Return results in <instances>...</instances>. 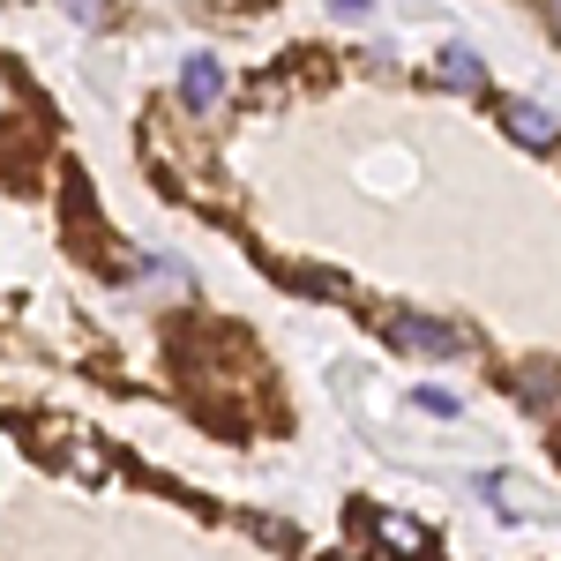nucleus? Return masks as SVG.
I'll return each instance as SVG.
<instances>
[{
	"label": "nucleus",
	"mask_w": 561,
	"mask_h": 561,
	"mask_svg": "<svg viewBox=\"0 0 561 561\" xmlns=\"http://www.w3.org/2000/svg\"><path fill=\"white\" fill-rule=\"evenodd\" d=\"M382 330H389V345L412 352V359H465V352L479 345L465 322H442V314H412V307H389Z\"/></svg>",
	"instance_id": "1"
},
{
	"label": "nucleus",
	"mask_w": 561,
	"mask_h": 561,
	"mask_svg": "<svg viewBox=\"0 0 561 561\" xmlns=\"http://www.w3.org/2000/svg\"><path fill=\"white\" fill-rule=\"evenodd\" d=\"M45 449H53V465H68L83 486L113 479V449H105L90 427H76V420H53V427H45Z\"/></svg>",
	"instance_id": "2"
},
{
	"label": "nucleus",
	"mask_w": 561,
	"mask_h": 561,
	"mask_svg": "<svg viewBox=\"0 0 561 561\" xmlns=\"http://www.w3.org/2000/svg\"><path fill=\"white\" fill-rule=\"evenodd\" d=\"M367 531H375V547H382L389 561H427L434 554V531L420 517H404V510H375Z\"/></svg>",
	"instance_id": "3"
},
{
	"label": "nucleus",
	"mask_w": 561,
	"mask_h": 561,
	"mask_svg": "<svg viewBox=\"0 0 561 561\" xmlns=\"http://www.w3.org/2000/svg\"><path fill=\"white\" fill-rule=\"evenodd\" d=\"M502 135L524 150H554L561 142V113L554 105H531V98H502Z\"/></svg>",
	"instance_id": "4"
},
{
	"label": "nucleus",
	"mask_w": 561,
	"mask_h": 561,
	"mask_svg": "<svg viewBox=\"0 0 561 561\" xmlns=\"http://www.w3.org/2000/svg\"><path fill=\"white\" fill-rule=\"evenodd\" d=\"M479 494H486L502 517H539V502H547V494H539L531 479H517V472H486V479H479Z\"/></svg>",
	"instance_id": "5"
},
{
	"label": "nucleus",
	"mask_w": 561,
	"mask_h": 561,
	"mask_svg": "<svg viewBox=\"0 0 561 561\" xmlns=\"http://www.w3.org/2000/svg\"><path fill=\"white\" fill-rule=\"evenodd\" d=\"M180 98H187V105H195V113H210L217 98H225V68H217L210 53H195V60H187V68H180Z\"/></svg>",
	"instance_id": "6"
},
{
	"label": "nucleus",
	"mask_w": 561,
	"mask_h": 561,
	"mask_svg": "<svg viewBox=\"0 0 561 561\" xmlns=\"http://www.w3.org/2000/svg\"><path fill=\"white\" fill-rule=\"evenodd\" d=\"M442 83L457 90V98H479L486 90V60H479L472 45H442Z\"/></svg>",
	"instance_id": "7"
},
{
	"label": "nucleus",
	"mask_w": 561,
	"mask_h": 561,
	"mask_svg": "<svg viewBox=\"0 0 561 561\" xmlns=\"http://www.w3.org/2000/svg\"><path fill=\"white\" fill-rule=\"evenodd\" d=\"M517 397L554 412V404H561V367H539V359H531V367H517Z\"/></svg>",
	"instance_id": "8"
},
{
	"label": "nucleus",
	"mask_w": 561,
	"mask_h": 561,
	"mask_svg": "<svg viewBox=\"0 0 561 561\" xmlns=\"http://www.w3.org/2000/svg\"><path fill=\"white\" fill-rule=\"evenodd\" d=\"M150 285H158L165 300H187V293H195V277H187V270H173V262H158V270H150Z\"/></svg>",
	"instance_id": "9"
},
{
	"label": "nucleus",
	"mask_w": 561,
	"mask_h": 561,
	"mask_svg": "<svg viewBox=\"0 0 561 561\" xmlns=\"http://www.w3.org/2000/svg\"><path fill=\"white\" fill-rule=\"evenodd\" d=\"M60 8H68L83 31H105V23H113V0H60Z\"/></svg>",
	"instance_id": "10"
},
{
	"label": "nucleus",
	"mask_w": 561,
	"mask_h": 561,
	"mask_svg": "<svg viewBox=\"0 0 561 561\" xmlns=\"http://www.w3.org/2000/svg\"><path fill=\"white\" fill-rule=\"evenodd\" d=\"M255 539H270V547H300V531L277 524V517H255Z\"/></svg>",
	"instance_id": "11"
},
{
	"label": "nucleus",
	"mask_w": 561,
	"mask_h": 561,
	"mask_svg": "<svg viewBox=\"0 0 561 561\" xmlns=\"http://www.w3.org/2000/svg\"><path fill=\"white\" fill-rule=\"evenodd\" d=\"M420 404H427V412H442V420H457V397H449V389H420Z\"/></svg>",
	"instance_id": "12"
},
{
	"label": "nucleus",
	"mask_w": 561,
	"mask_h": 561,
	"mask_svg": "<svg viewBox=\"0 0 561 561\" xmlns=\"http://www.w3.org/2000/svg\"><path fill=\"white\" fill-rule=\"evenodd\" d=\"M375 0H330V15H367Z\"/></svg>",
	"instance_id": "13"
},
{
	"label": "nucleus",
	"mask_w": 561,
	"mask_h": 561,
	"mask_svg": "<svg viewBox=\"0 0 561 561\" xmlns=\"http://www.w3.org/2000/svg\"><path fill=\"white\" fill-rule=\"evenodd\" d=\"M547 15H554V31H561V0H547Z\"/></svg>",
	"instance_id": "14"
}]
</instances>
